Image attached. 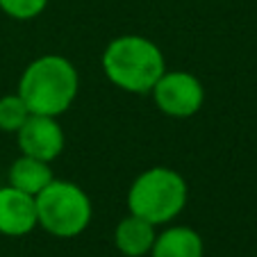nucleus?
Wrapping results in <instances>:
<instances>
[{"label": "nucleus", "mask_w": 257, "mask_h": 257, "mask_svg": "<svg viewBox=\"0 0 257 257\" xmlns=\"http://www.w3.org/2000/svg\"><path fill=\"white\" fill-rule=\"evenodd\" d=\"M80 89L78 71L62 55H44L25 66L19 80V96L30 114L62 116L75 102Z\"/></svg>", "instance_id": "nucleus-1"}, {"label": "nucleus", "mask_w": 257, "mask_h": 257, "mask_svg": "<svg viewBox=\"0 0 257 257\" xmlns=\"http://www.w3.org/2000/svg\"><path fill=\"white\" fill-rule=\"evenodd\" d=\"M102 71L114 87L130 93H148L166 71L160 46L139 34H123L107 44Z\"/></svg>", "instance_id": "nucleus-2"}, {"label": "nucleus", "mask_w": 257, "mask_h": 257, "mask_svg": "<svg viewBox=\"0 0 257 257\" xmlns=\"http://www.w3.org/2000/svg\"><path fill=\"white\" fill-rule=\"evenodd\" d=\"M187 180L169 166H153L137 175L127 191V209L153 225L169 223L187 205Z\"/></svg>", "instance_id": "nucleus-3"}, {"label": "nucleus", "mask_w": 257, "mask_h": 257, "mask_svg": "<svg viewBox=\"0 0 257 257\" xmlns=\"http://www.w3.org/2000/svg\"><path fill=\"white\" fill-rule=\"evenodd\" d=\"M39 225L57 239H73L89 228L93 207L87 191L68 180H53L37 196Z\"/></svg>", "instance_id": "nucleus-4"}, {"label": "nucleus", "mask_w": 257, "mask_h": 257, "mask_svg": "<svg viewBox=\"0 0 257 257\" xmlns=\"http://www.w3.org/2000/svg\"><path fill=\"white\" fill-rule=\"evenodd\" d=\"M151 93L157 109L171 118L196 116L205 102L203 82L187 71H164Z\"/></svg>", "instance_id": "nucleus-5"}, {"label": "nucleus", "mask_w": 257, "mask_h": 257, "mask_svg": "<svg viewBox=\"0 0 257 257\" xmlns=\"http://www.w3.org/2000/svg\"><path fill=\"white\" fill-rule=\"evenodd\" d=\"M21 155L37 157L41 162H53L64 151V130L59 125L57 116H41V114H30L28 121L16 132Z\"/></svg>", "instance_id": "nucleus-6"}, {"label": "nucleus", "mask_w": 257, "mask_h": 257, "mask_svg": "<svg viewBox=\"0 0 257 257\" xmlns=\"http://www.w3.org/2000/svg\"><path fill=\"white\" fill-rule=\"evenodd\" d=\"M39 225L37 216V198L12 185L0 189V234L5 237H23Z\"/></svg>", "instance_id": "nucleus-7"}, {"label": "nucleus", "mask_w": 257, "mask_h": 257, "mask_svg": "<svg viewBox=\"0 0 257 257\" xmlns=\"http://www.w3.org/2000/svg\"><path fill=\"white\" fill-rule=\"evenodd\" d=\"M155 225L148 223L146 218L127 214L121 218L114 230V243H116L118 252L125 257H144L151 252L153 243H155Z\"/></svg>", "instance_id": "nucleus-8"}, {"label": "nucleus", "mask_w": 257, "mask_h": 257, "mask_svg": "<svg viewBox=\"0 0 257 257\" xmlns=\"http://www.w3.org/2000/svg\"><path fill=\"white\" fill-rule=\"evenodd\" d=\"M151 255L153 257H203L205 243H203V237L194 228L173 225V228H166L164 232L155 237Z\"/></svg>", "instance_id": "nucleus-9"}, {"label": "nucleus", "mask_w": 257, "mask_h": 257, "mask_svg": "<svg viewBox=\"0 0 257 257\" xmlns=\"http://www.w3.org/2000/svg\"><path fill=\"white\" fill-rule=\"evenodd\" d=\"M55 180L53 169L48 162H41L37 157L30 155H21L19 160H14L10 169V185L19 191H25L30 196H37L46 189Z\"/></svg>", "instance_id": "nucleus-10"}, {"label": "nucleus", "mask_w": 257, "mask_h": 257, "mask_svg": "<svg viewBox=\"0 0 257 257\" xmlns=\"http://www.w3.org/2000/svg\"><path fill=\"white\" fill-rule=\"evenodd\" d=\"M30 116V109L25 107L23 98L19 93H10V96L0 98V130L16 135Z\"/></svg>", "instance_id": "nucleus-11"}, {"label": "nucleus", "mask_w": 257, "mask_h": 257, "mask_svg": "<svg viewBox=\"0 0 257 257\" xmlns=\"http://www.w3.org/2000/svg\"><path fill=\"white\" fill-rule=\"evenodd\" d=\"M48 0H0V10L14 21L37 19L46 10Z\"/></svg>", "instance_id": "nucleus-12"}]
</instances>
